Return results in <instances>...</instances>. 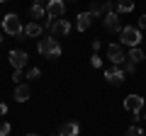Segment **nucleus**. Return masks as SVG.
Listing matches in <instances>:
<instances>
[{"label": "nucleus", "mask_w": 146, "mask_h": 136, "mask_svg": "<svg viewBox=\"0 0 146 136\" xmlns=\"http://www.w3.org/2000/svg\"><path fill=\"white\" fill-rule=\"evenodd\" d=\"M36 51L42 53L44 58H58V56H61V46H58V42L51 37V34L36 42Z\"/></svg>", "instance_id": "f257e3e1"}, {"label": "nucleus", "mask_w": 146, "mask_h": 136, "mask_svg": "<svg viewBox=\"0 0 146 136\" xmlns=\"http://www.w3.org/2000/svg\"><path fill=\"white\" fill-rule=\"evenodd\" d=\"M0 24H3V32H5V34H10V37H25V27H22L20 17H17L15 12L5 15L3 20H0Z\"/></svg>", "instance_id": "f03ea898"}, {"label": "nucleus", "mask_w": 146, "mask_h": 136, "mask_svg": "<svg viewBox=\"0 0 146 136\" xmlns=\"http://www.w3.org/2000/svg\"><path fill=\"white\" fill-rule=\"evenodd\" d=\"M119 39H122V46H129V49H139L141 46V29L139 27H124V29L119 32Z\"/></svg>", "instance_id": "7ed1b4c3"}, {"label": "nucleus", "mask_w": 146, "mask_h": 136, "mask_svg": "<svg viewBox=\"0 0 146 136\" xmlns=\"http://www.w3.org/2000/svg\"><path fill=\"white\" fill-rule=\"evenodd\" d=\"M144 102H146V100L141 97V95L131 92V95H127V97H124V110L129 112V114H134V119H139L141 110H144Z\"/></svg>", "instance_id": "20e7f679"}, {"label": "nucleus", "mask_w": 146, "mask_h": 136, "mask_svg": "<svg viewBox=\"0 0 146 136\" xmlns=\"http://www.w3.org/2000/svg\"><path fill=\"white\" fill-rule=\"evenodd\" d=\"M107 58H110V63L112 66H124L127 63V51H124V46L122 44H110L107 46Z\"/></svg>", "instance_id": "39448f33"}, {"label": "nucleus", "mask_w": 146, "mask_h": 136, "mask_svg": "<svg viewBox=\"0 0 146 136\" xmlns=\"http://www.w3.org/2000/svg\"><path fill=\"white\" fill-rule=\"evenodd\" d=\"M46 24L51 20H63L66 17V5H63L61 0H51V3H46Z\"/></svg>", "instance_id": "423d86ee"}, {"label": "nucleus", "mask_w": 146, "mask_h": 136, "mask_svg": "<svg viewBox=\"0 0 146 136\" xmlns=\"http://www.w3.org/2000/svg\"><path fill=\"white\" fill-rule=\"evenodd\" d=\"M7 58H10V66L15 68V71H22V68L27 66V61H29L27 51H22V49H12V51L7 53Z\"/></svg>", "instance_id": "0eeeda50"}, {"label": "nucleus", "mask_w": 146, "mask_h": 136, "mask_svg": "<svg viewBox=\"0 0 146 136\" xmlns=\"http://www.w3.org/2000/svg\"><path fill=\"white\" fill-rule=\"evenodd\" d=\"M105 80L110 85H122L127 80V75H124V71L119 66H110V68H105Z\"/></svg>", "instance_id": "6e6552de"}, {"label": "nucleus", "mask_w": 146, "mask_h": 136, "mask_svg": "<svg viewBox=\"0 0 146 136\" xmlns=\"http://www.w3.org/2000/svg\"><path fill=\"white\" fill-rule=\"evenodd\" d=\"M49 32H51V37H66L71 32V22L68 20H51L49 22Z\"/></svg>", "instance_id": "1a4fd4ad"}, {"label": "nucleus", "mask_w": 146, "mask_h": 136, "mask_svg": "<svg viewBox=\"0 0 146 136\" xmlns=\"http://www.w3.org/2000/svg\"><path fill=\"white\" fill-rule=\"evenodd\" d=\"M102 24H105V29L112 32V34L124 29V27H122V20H119V15H117V12H110V15H105V17H102Z\"/></svg>", "instance_id": "9d476101"}, {"label": "nucleus", "mask_w": 146, "mask_h": 136, "mask_svg": "<svg viewBox=\"0 0 146 136\" xmlns=\"http://www.w3.org/2000/svg\"><path fill=\"white\" fill-rule=\"evenodd\" d=\"M88 12L93 15V20H95V17H105V15H110V12H115V5H112V3H102V5L95 3V5H90Z\"/></svg>", "instance_id": "9b49d317"}, {"label": "nucleus", "mask_w": 146, "mask_h": 136, "mask_svg": "<svg viewBox=\"0 0 146 136\" xmlns=\"http://www.w3.org/2000/svg\"><path fill=\"white\" fill-rule=\"evenodd\" d=\"M78 134H80L78 121H63L58 126V136H78Z\"/></svg>", "instance_id": "f8f14e48"}, {"label": "nucleus", "mask_w": 146, "mask_h": 136, "mask_svg": "<svg viewBox=\"0 0 146 136\" xmlns=\"http://www.w3.org/2000/svg\"><path fill=\"white\" fill-rule=\"evenodd\" d=\"M29 15H32L34 22H42L44 17H46V5H44V3H34V5L29 7ZM46 20H49V17H46Z\"/></svg>", "instance_id": "ddd939ff"}, {"label": "nucleus", "mask_w": 146, "mask_h": 136, "mask_svg": "<svg viewBox=\"0 0 146 136\" xmlns=\"http://www.w3.org/2000/svg\"><path fill=\"white\" fill-rule=\"evenodd\" d=\"M90 24H93V15H90V12H80V15L76 17V29L85 32Z\"/></svg>", "instance_id": "4468645a"}, {"label": "nucleus", "mask_w": 146, "mask_h": 136, "mask_svg": "<svg viewBox=\"0 0 146 136\" xmlns=\"http://www.w3.org/2000/svg\"><path fill=\"white\" fill-rule=\"evenodd\" d=\"M29 95H32V90H29V85H17L15 88V100L17 102H27V100H29Z\"/></svg>", "instance_id": "2eb2a0df"}, {"label": "nucleus", "mask_w": 146, "mask_h": 136, "mask_svg": "<svg viewBox=\"0 0 146 136\" xmlns=\"http://www.w3.org/2000/svg\"><path fill=\"white\" fill-rule=\"evenodd\" d=\"M144 58H146V53L141 51V46H139V49H129V53H127V61H131L134 66H139Z\"/></svg>", "instance_id": "dca6fc26"}, {"label": "nucleus", "mask_w": 146, "mask_h": 136, "mask_svg": "<svg viewBox=\"0 0 146 136\" xmlns=\"http://www.w3.org/2000/svg\"><path fill=\"white\" fill-rule=\"evenodd\" d=\"M25 37H42V24L39 22H29L25 27Z\"/></svg>", "instance_id": "f3484780"}, {"label": "nucleus", "mask_w": 146, "mask_h": 136, "mask_svg": "<svg viewBox=\"0 0 146 136\" xmlns=\"http://www.w3.org/2000/svg\"><path fill=\"white\" fill-rule=\"evenodd\" d=\"M131 10H134V3H131V0H119V3L115 5L117 15H124V12H131Z\"/></svg>", "instance_id": "a211bd4d"}, {"label": "nucleus", "mask_w": 146, "mask_h": 136, "mask_svg": "<svg viewBox=\"0 0 146 136\" xmlns=\"http://www.w3.org/2000/svg\"><path fill=\"white\" fill-rule=\"evenodd\" d=\"M124 136H146V134H144V129H141V126L134 124V126H129V129H127Z\"/></svg>", "instance_id": "6ab92c4d"}, {"label": "nucleus", "mask_w": 146, "mask_h": 136, "mask_svg": "<svg viewBox=\"0 0 146 136\" xmlns=\"http://www.w3.org/2000/svg\"><path fill=\"white\" fill-rule=\"evenodd\" d=\"M10 131H12L10 121H0V136H10Z\"/></svg>", "instance_id": "aec40b11"}, {"label": "nucleus", "mask_w": 146, "mask_h": 136, "mask_svg": "<svg viewBox=\"0 0 146 136\" xmlns=\"http://www.w3.org/2000/svg\"><path fill=\"white\" fill-rule=\"evenodd\" d=\"M12 80H15V85H22V80H25V73H22V71H15V73H12Z\"/></svg>", "instance_id": "412c9836"}, {"label": "nucleus", "mask_w": 146, "mask_h": 136, "mask_svg": "<svg viewBox=\"0 0 146 136\" xmlns=\"http://www.w3.org/2000/svg\"><path fill=\"white\" fill-rule=\"evenodd\" d=\"M39 75H42V71H39V68H29V71H27V78H32V80H36Z\"/></svg>", "instance_id": "4be33fe9"}, {"label": "nucleus", "mask_w": 146, "mask_h": 136, "mask_svg": "<svg viewBox=\"0 0 146 136\" xmlns=\"http://www.w3.org/2000/svg\"><path fill=\"white\" fill-rule=\"evenodd\" d=\"M122 71H124V75H127V73H134V71H136V66H134L131 61H127L124 66H122Z\"/></svg>", "instance_id": "5701e85b"}, {"label": "nucleus", "mask_w": 146, "mask_h": 136, "mask_svg": "<svg viewBox=\"0 0 146 136\" xmlns=\"http://www.w3.org/2000/svg\"><path fill=\"white\" fill-rule=\"evenodd\" d=\"M90 66H93V68H102V58H100L98 53H95V56L90 58Z\"/></svg>", "instance_id": "b1692460"}, {"label": "nucleus", "mask_w": 146, "mask_h": 136, "mask_svg": "<svg viewBox=\"0 0 146 136\" xmlns=\"http://www.w3.org/2000/svg\"><path fill=\"white\" fill-rule=\"evenodd\" d=\"M136 27H139V29H146V15H141L139 20H136Z\"/></svg>", "instance_id": "393cba45"}, {"label": "nucleus", "mask_w": 146, "mask_h": 136, "mask_svg": "<svg viewBox=\"0 0 146 136\" xmlns=\"http://www.w3.org/2000/svg\"><path fill=\"white\" fill-rule=\"evenodd\" d=\"M7 110H10V107H7L5 102H0V117H3V114H7Z\"/></svg>", "instance_id": "a878e982"}, {"label": "nucleus", "mask_w": 146, "mask_h": 136, "mask_svg": "<svg viewBox=\"0 0 146 136\" xmlns=\"http://www.w3.org/2000/svg\"><path fill=\"white\" fill-rule=\"evenodd\" d=\"M100 46H102V42H100V39H93V49L95 51H100Z\"/></svg>", "instance_id": "bb28decb"}, {"label": "nucleus", "mask_w": 146, "mask_h": 136, "mask_svg": "<svg viewBox=\"0 0 146 136\" xmlns=\"http://www.w3.org/2000/svg\"><path fill=\"white\" fill-rule=\"evenodd\" d=\"M25 136H39V134H25Z\"/></svg>", "instance_id": "cd10ccee"}, {"label": "nucleus", "mask_w": 146, "mask_h": 136, "mask_svg": "<svg viewBox=\"0 0 146 136\" xmlns=\"http://www.w3.org/2000/svg\"><path fill=\"white\" fill-rule=\"evenodd\" d=\"M0 42H3V34H0Z\"/></svg>", "instance_id": "c85d7f7f"}, {"label": "nucleus", "mask_w": 146, "mask_h": 136, "mask_svg": "<svg viewBox=\"0 0 146 136\" xmlns=\"http://www.w3.org/2000/svg\"><path fill=\"white\" fill-rule=\"evenodd\" d=\"M144 119H146V114H144Z\"/></svg>", "instance_id": "c756f323"}, {"label": "nucleus", "mask_w": 146, "mask_h": 136, "mask_svg": "<svg viewBox=\"0 0 146 136\" xmlns=\"http://www.w3.org/2000/svg\"><path fill=\"white\" fill-rule=\"evenodd\" d=\"M54 136H58V134H54Z\"/></svg>", "instance_id": "7c9ffc66"}]
</instances>
